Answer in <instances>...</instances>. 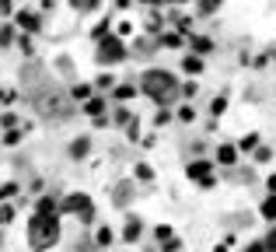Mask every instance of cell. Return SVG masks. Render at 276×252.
Returning <instances> with one entry per match:
<instances>
[{
  "label": "cell",
  "instance_id": "d6986e66",
  "mask_svg": "<svg viewBox=\"0 0 276 252\" xmlns=\"http://www.w3.org/2000/svg\"><path fill=\"white\" fill-rule=\"evenodd\" d=\"M14 221V207L11 203H0V224H11Z\"/></svg>",
  "mask_w": 276,
  "mask_h": 252
},
{
  "label": "cell",
  "instance_id": "52a82bcc",
  "mask_svg": "<svg viewBox=\"0 0 276 252\" xmlns=\"http://www.w3.org/2000/svg\"><path fill=\"white\" fill-rule=\"evenodd\" d=\"M14 18H18V28H21V32H39V18H35V14H28V11H18Z\"/></svg>",
  "mask_w": 276,
  "mask_h": 252
},
{
  "label": "cell",
  "instance_id": "9a60e30c",
  "mask_svg": "<svg viewBox=\"0 0 276 252\" xmlns=\"http://www.w3.org/2000/svg\"><path fill=\"white\" fill-rule=\"evenodd\" d=\"M39 214H59V203L53 200V196H42L39 200Z\"/></svg>",
  "mask_w": 276,
  "mask_h": 252
},
{
  "label": "cell",
  "instance_id": "4316f807",
  "mask_svg": "<svg viewBox=\"0 0 276 252\" xmlns=\"http://www.w3.org/2000/svg\"><path fill=\"white\" fill-rule=\"evenodd\" d=\"M224 109H227V98H214V105H210V112H214V116H220Z\"/></svg>",
  "mask_w": 276,
  "mask_h": 252
},
{
  "label": "cell",
  "instance_id": "7c38bea8",
  "mask_svg": "<svg viewBox=\"0 0 276 252\" xmlns=\"http://www.w3.org/2000/svg\"><path fill=\"white\" fill-rule=\"evenodd\" d=\"M262 217H266V221H276V193L266 196V203H262Z\"/></svg>",
  "mask_w": 276,
  "mask_h": 252
},
{
  "label": "cell",
  "instance_id": "9c48e42d",
  "mask_svg": "<svg viewBox=\"0 0 276 252\" xmlns=\"http://www.w3.org/2000/svg\"><path fill=\"white\" fill-rule=\"evenodd\" d=\"M137 238H140V221L130 217V221H126V231H122V242H137Z\"/></svg>",
  "mask_w": 276,
  "mask_h": 252
},
{
  "label": "cell",
  "instance_id": "ba28073f",
  "mask_svg": "<svg viewBox=\"0 0 276 252\" xmlns=\"http://www.w3.org/2000/svg\"><path fill=\"white\" fill-rule=\"evenodd\" d=\"M217 161H220V165H235V161H238V147L224 144V147L217 151Z\"/></svg>",
  "mask_w": 276,
  "mask_h": 252
},
{
  "label": "cell",
  "instance_id": "74e56055",
  "mask_svg": "<svg viewBox=\"0 0 276 252\" xmlns=\"http://www.w3.org/2000/svg\"><path fill=\"white\" fill-rule=\"evenodd\" d=\"M245 252H266V242H256V245H248Z\"/></svg>",
  "mask_w": 276,
  "mask_h": 252
},
{
  "label": "cell",
  "instance_id": "ab89813d",
  "mask_svg": "<svg viewBox=\"0 0 276 252\" xmlns=\"http://www.w3.org/2000/svg\"><path fill=\"white\" fill-rule=\"evenodd\" d=\"M266 186H269V193H276V175H269V179H266Z\"/></svg>",
  "mask_w": 276,
  "mask_h": 252
},
{
  "label": "cell",
  "instance_id": "836d02e7",
  "mask_svg": "<svg viewBox=\"0 0 276 252\" xmlns=\"http://www.w3.org/2000/svg\"><path fill=\"white\" fill-rule=\"evenodd\" d=\"M116 123H133V116H130L126 109H119V112H116Z\"/></svg>",
  "mask_w": 276,
  "mask_h": 252
},
{
  "label": "cell",
  "instance_id": "ffe728a7",
  "mask_svg": "<svg viewBox=\"0 0 276 252\" xmlns=\"http://www.w3.org/2000/svg\"><path fill=\"white\" fill-rule=\"evenodd\" d=\"M112 238H116V235H112V228L105 224V228H98V238H95V242H98V245H109Z\"/></svg>",
  "mask_w": 276,
  "mask_h": 252
},
{
  "label": "cell",
  "instance_id": "7402d4cb",
  "mask_svg": "<svg viewBox=\"0 0 276 252\" xmlns=\"http://www.w3.org/2000/svg\"><path fill=\"white\" fill-rule=\"evenodd\" d=\"M238 147H241V151H256V147H259V137H256V133H248L245 140H241V144H238Z\"/></svg>",
  "mask_w": 276,
  "mask_h": 252
},
{
  "label": "cell",
  "instance_id": "603a6c76",
  "mask_svg": "<svg viewBox=\"0 0 276 252\" xmlns=\"http://www.w3.org/2000/svg\"><path fill=\"white\" fill-rule=\"evenodd\" d=\"M137 179H143V182H151V179H154V172H151V165H137Z\"/></svg>",
  "mask_w": 276,
  "mask_h": 252
},
{
  "label": "cell",
  "instance_id": "b9f144b4",
  "mask_svg": "<svg viewBox=\"0 0 276 252\" xmlns=\"http://www.w3.org/2000/svg\"><path fill=\"white\" fill-rule=\"evenodd\" d=\"M53 4H56V0H42V7H53Z\"/></svg>",
  "mask_w": 276,
  "mask_h": 252
},
{
  "label": "cell",
  "instance_id": "30bf717a",
  "mask_svg": "<svg viewBox=\"0 0 276 252\" xmlns=\"http://www.w3.org/2000/svg\"><path fill=\"white\" fill-rule=\"evenodd\" d=\"M193 49H196V56H203V53H210V49H214V42L206 39V35H193Z\"/></svg>",
  "mask_w": 276,
  "mask_h": 252
},
{
  "label": "cell",
  "instance_id": "ac0fdd59",
  "mask_svg": "<svg viewBox=\"0 0 276 252\" xmlns=\"http://www.w3.org/2000/svg\"><path fill=\"white\" fill-rule=\"evenodd\" d=\"M224 0H199V14H214Z\"/></svg>",
  "mask_w": 276,
  "mask_h": 252
},
{
  "label": "cell",
  "instance_id": "484cf974",
  "mask_svg": "<svg viewBox=\"0 0 276 252\" xmlns=\"http://www.w3.org/2000/svg\"><path fill=\"white\" fill-rule=\"evenodd\" d=\"M14 42V28H0V46H11Z\"/></svg>",
  "mask_w": 276,
  "mask_h": 252
},
{
  "label": "cell",
  "instance_id": "f1b7e54d",
  "mask_svg": "<svg viewBox=\"0 0 276 252\" xmlns=\"http://www.w3.org/2000/svg\"><path fill=\"white\" fill-rule=\"evenodd\" d=\"M0 102H4V105H11V102H18V95H14L11 88H4V91H0Z\"/></svg>",
  "mask_w": 276,
  "mask_h": 252
},
{
  "label": "cell",
  "instance_id": "7a4b0ae2",
  "mask_svg": "<svg viewBox=\"0 0 276 252\" xmlns=\"http://www.w3.org/2000/svg\"><path fill=\"white\" fill-rule=\"evenodd\" d=\"M140 88L147 91V98H154L158 105H164V102L175 98V77L164 74V70H147L143 81H140Z\"/></svg>",
  "mask_w": 276,
  "mask_h": 252
},
{
  "label": "cell",
  "instance_id": "1f68e13d",
  "mask_svg": "<svg viewBox=\"0 0 276 252\" xmlns=\"http://www.w3.org/2000/svg\"><path fill=\"white\" fill-rule=\"evenodd\" d=\"M0 126H4V130H14V126H18V119H14V116H4V119H0Z\"/></svg>",
  "mask_w": 276,
  "mask_h": 252
},
{
  "label": "cell",
  "instance_id": "7bdbcfd3",
  "mask_svg": "<svg viewBox=\"0 0 276 252\" xmlns=\"http://www.w3.org/2000/svg\"><path fill=\"white\" fill-rule=\"evenodd\" d=\"M147 4H158V0H147Z\"/></svg>",
  "mask_w": 276,
  "mask_h": 252
},
{
  "label": "cell",
  "instance_id": "5bb4252c",
  "mask_svg": "<svg viewBox=\"0 0 276 252\" xmlns=\"http://www.w3.org/2000/svg\"><path fill=\"white\" fill-rule=\"evenodd\" d=\"M158 42L161 46H168V49H178V46H182V35H178V32H164Z\"/></svg>",
  "mask_w": 276,
  "mask_h": 252
},
{
  "label": "cell",
  "instance_id": "44dd1931",
  "mask_svg": "<svg viewBox=\"0 0 276 252\" xmlns=\"http://www.w3.org/2000/svg\"><path fill=\"white\" fill-rule=\"evenodd\" d=\"M14 193H18V182H4L0 186V200H11Z\"/></svg>",
  "mask_w": 276,
  "mask_h": 252
},
{
  "label": "cell",
  "instance_id": "f546056e",
  "mask_svg": "<svg viewBox=\"0 0 276 252\" xmlns=\"http://www.w3.org/2000/svg\"><path fill=\"white\" fill-rule=\"evenodd\" d=\"M18 46H21V53H25V56H32V39H28V35H21Z\"/></svg>",
  "mask_w": 276,
  "mask_h": 252
},
{
  "label": "cell",
  "instance_id": "d590c367",
  "mask_svg": "<svg viewBox=\"0 0 276 252\" xmlns=\"http://www.w3.org/2000/svg\"><path fill=\"white\" fill-rule=\"evenodd\" d=\"M105 32H109V21H101L98 28H95V39H105Z\"/></svg>",
  "mask_w": 276,
  "mask_h": 252
},
{
  "label": "cell",
  "instance_id": "3957f363",
  "mask_svg": "<svg viewBox=\"0 0 276 252\" xmlns=\"http://www.w3.org/2000/svg\"><path fill=\"white\" fill-rule=\"evenodd\" d=\"M59 214H77L80 221L88 224V221L95 217V203H91V196H84V193H74V196H67V200H63V207H59Z\"/></svg>",
  "mask_w": 276,
  "mask_h": 252
},
{
  "label": "cell",
  "instance_id": "2e32d148",
  "mask_svg": "<svg viewBox=\"0 0 276 252\" xmlns=\"http://www.w3.org/2000/svg\"><path fill=\"white\" fill-rule=\"evenodd\" d=\"M88 147H91V144H88V137H80V140H74L70 154H74V158H84V154H88Z\"/></svg>",
  "mask_w": 276,
  "mask_h": 252
},
{
  "label": "cell",
  "instance_id": "5b68a950",
  "mask_svg": "<svg viewBox=\"0 0 276 252\" xmlns=\"http://www.w3.org/2000/svg\"><path fill=\"white\" fill-rule=\"evenodd\" d=\"M126 56V46L119 42V35H109V39L98 42V60L101 63H116V60Z\"/></svg>",
  "mask_w": 276,
  "mask_h": 252
},
{
  "label": "cell",
  "instance_id": "83f0119b",
  "mask_svg": "<svg viewBox=\"0 0 276 252\" xmlns=\"http://www.w3.org/2000/svg\"><path fill=\"white\" fill-rule=\"evenodd\" d=\"M70 95H74V98H91V88H88V84H77Z\"/></svg>",
  "mask_w": 276,
  "mask_h": 252
},
{
  "label": "cell",
  "instance_id": "277c9868",
  "mask_svg": "<svg viewBox=\"0 0 276 252\" xmlns=\"http://www.w3.org/2000/svg\"><path fill=\"white\" fill-rule=\"evenodd\" d=\"M35 109H39L42 116H67V112H70V102L63 95H56V91H53V95L46 91V95L35 98Z\"/></svg>",
  "mask_w": 276,
  "mask_h": 252
},
{
  "label": "cell",
  "instance_id": "e0dca14e",
  "mask_svg": "<svg viewBox=\"0 0 276 252\" xmlns=\"http://www.w3.org/2000/svg\"><path fill=\"white\" fill-rule=\"evenodd\" d=\"M133 95H137V88H133V84H122V88H116V98H119V102H130Z\"/></svg>",
  "mask_w": 276,
  "mask_h": 252
},
{
  "label": "cell",
  "instance_id": "cb8c5ba5",
  "mask_svg": "<svg viewBox=\"0 0 276 252\" xmlns=\"http://www.w3.org/2000/svg\"><path fill=\"white\" fill-rule=\"evenodd\" d=\"M70 4H74L77 11H95V4H98V0H70Z\"/></svg>",
  "mask_w": 276,
  "mask_h": 252
},
{
  "label": "cell",
  "instance_id": "f35d334b",
  "mask_svg": "<svg viewBox=\"0 0 276 252\" xmlns=\"http://www.w3.org/2000/svg\"><path fill=\"white\" fill-rule=\"evenodd\" d=\"M0 14H11V0H0Z\"/></svg>",
  "mask_w": 276,
  "mask_h": 252
},
{
  "label": "cell",
  "instance_id": "8992f818",
  "mask_svg": "<svg viewBox=\"0 0 276 252\" xmlns=\"http://www.w3.org/2000/svg\"><path fill=\"white\" fill-rule=\"evenodd\" d=\"M189 179H196L199 186H214V175H210V165L206 161H193L189 165Z\"/></svg>",
  "mask_w": 276,
  "mask_h": 252
},
{
  "label": "cell",
  "instance_id": "e575fe53",
  "mask_svg": "<svg viewBox=\"0 0 276 252\" xmlns=\"http://www.w3.org/2000/svg\"><path fill=\"white\" fill-rule=\"evenodd\" d=\"M266 252H276V231L266 235Z\"/></svg>",
  "mask_w": 276,
  "mask_h": 252
},
{
  "label": "cell",
  "instance_id": "4dcf8cb0",
  "mask_svg": "<svg viewBox=\"0 0 276 252\" xmlns=\"http://www.w3.org/2000/svg\"><path fill=\"white\" fill-rule=\"evenodd\" d=\"M256 158H259V161H269L273 151H269V147H256Z\"/></svg>",
  "mask_w": 276,
  "mask_h": 252
},
{
  "label": "cell",
  "instance_id": "60d3db41",
  "mask_svg": "<svg viewBox=\"0 0 276 252\" xmlns=\"http://www.w3.org/2000/svg\"><path fill=\"white\" fill-rule=\"evenodd\" d=\"M227 249H231V245H227V242H224V245H217V249H214V252H227Z\"/></svg>",
  "mask_w": 276,
  "mask_h": 252
},
{
  "label": "cell",
  "instance_id": "ee69618b",
  "mask_svg": "<svg viewBox=\"0 0 276 252\" xmlns=\"http://www.w3.org/2000/svg\"><path fill=\"white\" fill-rule=\"evenodd\" d=\"M172 4H178V0H172Z\"/></svg>",
  "mask_w": 276,
  "mask_h": 252
},
{
  "label": "cell",
  "instance_id": "d6a6232c",
  "mask_svg": "<svg viewBox=\"0 0 276 252\" xmlns=\"http://www.w3.org/2000/svg\"><path fill=\"white\" fill-rule=\"evenodd\" d=\"M4 140H7V144H18V140H21V130H7V137H4Z\"/></svg>",
  "mask_w": 276,
  "mask_h": 252
},
{
  "label": "cell",
  "instance_id": "4fadbf2b",
  "mask_svg": "<svg viewBox=\"0 0 276 252\" xmlns=\"http://www.w3.org/2000/svg\"><path fill=\"white\" fill-rule=\"evenodd\" d=\"M182 70H189V74H199V70H203V60H199V56H193V53H189V56L182 60Z\"/></svg>",
  "mask_w": 276,
  "mask_h": 252
},
{
  "label": "cell",
  "instance_id": "8d00e7d4",
  "mask_svg": "<svg viewBox=\"0 0 276 252\" xmlns=\"http://www.w3.org/2000/svg\"><path fill=\"white\" fill-rule=\"evenodd\" d=\"M168 119H172V112L164 109V112H158V126H168Z\"/></svg>",
  "mask_w": 276,
  "mask_h": 252
},
{
  "label": "cell",
  "instance_id": "8fae6325",
  "mask_svg": "<svg viewBox=\"0 0 276 252\" xmlns=\"http://www.w3.org/2000/svg\"><path fill=\"white\" fill-rule=\"evenodd\" d=\"M84 112H88V116H101V112H105V98H88V102H84Z\"/></svg>",
  "mask_w": 276,
  "mask_h": 252
},
{
  "label": "cell",
  "instance_id": "6da1fadb",
  "mask_svg": "<svg viewBox=\"0 0 276 252\" xmlns=\"http://www.w3.org/2000/svg\"><path fill=\"white\" fill-rule=\"evenodd\" d=\"M59 242V221L56 214H35L28 224V245L35 252H46Z\"/></svg>",
  "mask_w": 276,
  "mask_h": 252
},
{
  "label": "cell",
  "instance_id": "d4e9b609",
  "mask_svg": "<svg viewBox=\"0 0 276 252\" xmlns=\"http://www.w3.org/2000/svg\"><path fill=\"white\" fill-rule=\"evenodd\" d=\"M193 116H196L193 105H182V109H178V119H182V123H193Z\"/></svg>",
  "mask_w": 276,
  "mask_h": 252
}]
</instances>
